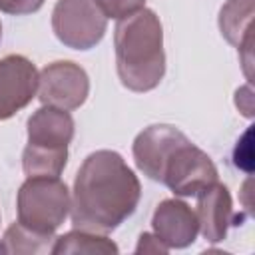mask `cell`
Instances as JSON below:
<instances>
[{
    "mask_svg": "<svg viewBox=\"0 0 255 255\" xmlns=\"http://www.w3.org/2000/svg\"><path fill=\"white\" fill-rule=\"evenodd\" d=\"M94 2L100 6L106 18H114V20H124L135 14L137 10L145 8V0H94Z\"/></svg>",
    "mask_w": 255,
    "mask_h": 255,
    "instance_id": "obj_15",
    "label": "cell"
},
{
    "mask_svg": "<svg viewBox=\"0 0 255 255\" xmlns=\"http://www.w3.org/2000/svg\"><path fill=\"white\" fill-rule=\"evenodd\" d=\"M183 137H187V135L181 129H177L175 126H169V124L147 126L145 129H141L135 135L133 145H131L135 167L143 175H147L151 181L159 183V175H161V167H163L165 159L169 157L171 149Z\"/></svg>",
    "mask_w": 255,
    "mask_h": 255,
    "instance_id": "obj_10",
    "label": "cell"
},
{
    "mask_svg": "<svg viewBox=\"0 0 255 255\" xmlns=\"http://www.w3.org/2000/svg\"><path fill=\"white\" fill-rule=\"evenodd\" d=\"M219 179L213 159L189 137H183L169 153L161 167L159 183L179 197H191Z\"/></svg>",
    "mask_w": 255,
    "mask_h": 255,
    "instance_id": "obj_5",
    "label": "cell"
},
{
    "mask_svg": "<svg viewBox=\"0 0 255 255\" xmlns=\"http://www.w3.org/2000/svg\"><path fill=\"white\" fill-rule=\"evenodd\" d=\"M114 48L116 70L124 88L131 92H149L159 86L165 76L163 26L153 10L141 8L118 20Z\"/></svg>",
    "mask_w": 255,
    "mask_h": 255,
    "instance_id": "obj_2",
    "label": "cell"
},
{
    "mask_svg": "<svg viewBox=\"0 0 255 255\" xmlns=\"http://www.w3.org/2000/svg\"><path fill=\"white\" fill-rule=\"evenodd\" d=\"M141 197V183L126 159L112 149L90 153L80 165L70 217L74 229L112 233L133 215Z\"/></svg>",
    "mask_w": 255,
    "mask_h": 255,
    "instance_id": "obj_1",
    "label": "cell"
},
{
    "mask_svg": "<svg viewBox=\"0 0 255 255\" xmlns=\"http://www.w3.org/2000/svg\"><path fill=\"white\" fill-rule=\"evenodd\" d=\"M46 0H0V10L10 16L34 14L44 6Z\"/></svg>",
    "mask_w": 255,
    "mask_h": 255,
    "instance_id": "obj_16",
    "label": "cell"
},
{
    "mask_svg": "<svg viewBox=\"0 0 255 255\" xmlns=\"http://www.w3.org/2000/svg\"><path fill=\"white\" fill-rule=\"evenodd\" d=\"M40 72L20 54L0 58V122L24 110L38 92Z\"/></svg>",
    "mask_w": 255,
    "mask_h": 255,
    "instance_id": "obj_8",
    "label": "cell"
},
{
    "mask_svg": "<svg viewBox=\"0 0 255 255\" xmlns=\"http://www.w3.org/2000/svg\"><path fill=\"white\" fill-rule=\"evenodd\" d=\"M90 94V78L86 70L70 60L48 64L38 76V98L42 106L60 110H78Z\"/></svg>",
    "mask_w": 255,
    "mask_h": 255,
    "instance_id": "obj_7",
    "label": "cell"
},
{
    "mask_svg": "<svg viewBox=\"0 0 255 255\" xmlns=\"http://www.w3.org/2000/svg\"><path fill=\"white\" fill-rule=\"evenodd\" d=\"M70 205V189L60 177H26L16 195L18 223L34 233L54 237L56 229L66 221Z\"/></svg>",
    "mask_w": 255,
    "mask_h": 255,
    "instance_id": "obj_4",
    "label": "cell"
},
{
    "mask_svg": "<svg viewBox=\"0 0 255 255\" xmlns=\"http://www.w3.org/2000/svg\"><path fill=\"white\" fill-rule=\"evenodd\" d=\"M253 0H227L219 12V30L221 36L237 48L243 64V72L251 82L253 66Z\"/></svg>",
    "mask_w": 255,
    "mask_h": 255,
    "instance_id": "obj_12",
    "label": "cell"
},
{
    "mask_svg": "<svg viewBox=\"0 0 255 255\" xmlns=\"http://www.w3.org/2000/svg\"><path fill=\"white\" fill-rule=\"evenodd\" d=\"M153 235L167 249H185L195 243L199 221L195 211L181 199H163L151 215Z\"/></svg>",
    "mask_w": 255,
    "mask_h": 255,
    "instance_id": "obj_9",
    "label": "cell"
},
{
    "mask_svg": "<svg viewBox=\"0 0 255 255\" xmlns=\"http://www.w3.org/2000/svg\"><path fill=\"white\" fill-rule=\"evenodd\" d=\"M52 255H72V253H86V255H116L120 247L108 239L104 233L72 229L54 239L50 249Z\"/></svg>",
    "mask_w": 255,
    "mask_h": 255,
    "instance_id": "obj_13",
    "label": "cell"
},
{
    "mask_svg": "<svg viewBox=\"0 0 255 255\" xmlns=\"http://www.w3.org/2000/svg\"><path fill=\"white\" fill-rule=\"evenodd\" d=\"M169 249L153 235V233H141L135 245V253H167Z\"/></svg>",
    "mask_w": 255,
    "mask_h": 255,
    "instance_id": "obj_17",
    "label": "cell"
},
{
    "mask_svg": "<svg viewBox=\"0 0 255 255\" xmlns=\"http://www.w3.org/2000/svg\"><path fill=\"white\" fill-rule=\"evenodd\" d=\"M52 30L66 48L92 50L102 42L108 18L94 0H58L52 10Z\"/></svg>",
    "mask_w": 255,
    "mask_h": 255,
    "instance_id": "obj_6",
    "label": "cell"
},
{
    "mask_svg": "<svg viewBox=\"0 0 255 255\" xmlns=\"http://www.w3.org/2000/svg\"><path fill=\"white\" fill-rule=\"evenodd\" d=\"M26 129L28 143L22 153L26 177H60L68 163V145L76 131L70 112L54 106H42L28 118Z\"/></svg>",
    "mask_w": 255,
    "mask_h": 255,
    "instance_id": "obj_3",
    "label": "cell"
},
{
    "mask_svg": "<svg viewBox=\"0 0 255 255\" xmlns=\"http://www.w3.org/2000/svg\"><path fill=\"white\" fill-rule=\"evenodd\" d=\"M56 237L34 233L28 227H24V225H20L16 221V223H12L4 231V237H2V243H0V251H6V253H24V255L46 253V251L50 253V249H52L50 243Z\"/></svg>",
    "mask_w": 255,
    "mask_h": 255,
    "instance_id": "obj_14",
    "label": "cell"
},
{
    "mask_svg": "<svg viewBox=\"0 0 255 255\" xmlns=\"http://www.w3.org/2000/svg\"><path fill=\"white\" fill-rule=\"evenodd\" d=\"M235 106L239 108V112L245 116V118H253V92H251V84L239 88L235 92Z\"/></svg>",
    "mask_w": 255,
    "mask_h": 255,
    "instance_id": "obj_18",
    "label": "cell"
},
{
    "mask_svg": "<svg viewBox=\"0 0 255 255\" xmlns=\"http://www.w3.org/2000/svg\"><path fill=\"white\" fill-rule=\"evenodd\" d=\"M197 221L199 233L209 243H219L227 237V229L233 225V199L227 185L215 181L197 193Z\"/></svg>",
    "mask_w": 255,
    "mask_h": 255,
    "instance_id": "obj_11",
    "label": "cell"
},
{
    "mask_svg": "<svg viewBox=\"0 0 255 255\" xmlns=\"http://www.w3.org/2000/svg\"><path fill=\"white\" fill-rule=\"evenodd\" d=\"M0 38H2V24H0Z\"/></svg>",
    "mask_w": 255,
    "mask_h": 255,
    "instance_id": "obj_19",
    "label": "cell"
}]
</instances>
